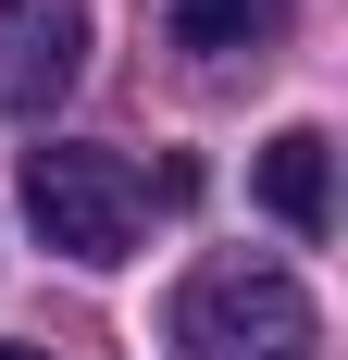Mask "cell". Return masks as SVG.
<instances>
[{"instance_id":"cell-5","label":"cell","mask_w":348,"mask_h":360,"mask_svg":"<svg viewBox=\"0 0 348 360\" xmlns=\"http://www.w3.org/2000/svg\"><path fill=\"white\" fill-rule=\"evenodd\" d=\"M299 0H174V50H274Z\"/></svg>"},{"instance_id":"cell-1","label":"cell","mask_w":348,"mask_h":360,"mask_svg":"<svg viewBox=\"0 0 348 360\" xmlns=\"http://www.w3.org/2000/svg\"><path fill=\"white\" fill-rule=\"evenodd\" d=\"M174 360H311L323 348V311L286 261H199L162 311Z\"/></svg>"},{"instance_id":"cell-2","label":"cell","mask_w":348,"mask_h":360,"mask_svg":"<svg viewBox=\"0 0 348 360\" xmlns=\"http://www.w3.org/2000/svg\"><path fill=\"white\" fill-rule=\"evenodd\" d=\"M137 212H149L137 162H112V149H75V137L25 149V224H37V236H50L63 261L112 274V261L137 249Z\"/></svg>"},{"instance_id":"cell-6","label":"cell","mask_w":348,"mask_h":360,"mask_svg":"<svg viewBox=\"0 0 348 360\" xmlns=\"http://www.w3.org/2000/svg\"><path fill=\"white\" fill-rule=\"evenodd\" d=\"M0 360H50V348H0Z\"/></svg>"},{"instance_id":"cell-3","label":"cell","mask_w":348,"mask_h":360,"mask_svg":"<svg viewBox=\"0 0 348 360\" xmlns=\"http://www.w3.org/2000/svg\"><path fill=\"white\" fill-rule=\"evenodd\" d=\"M87 75V0H0V112L37 124Z\"/></svg>"},{"instance_id":"cell-4","label":"cell","mask_w":348,"mask_h":360,"mask_svg":"<svg viewBox=\"0 0 348 360\" xmlns=\"http://www.w3.org/2000/svg\"><path fill=\"white\" fill-rule=\"evenodd\" d=\"M261 212H274L286 236H323V224H336V162H323V124H286V137L261 149Z\"/></svg>"}]
</instances>
